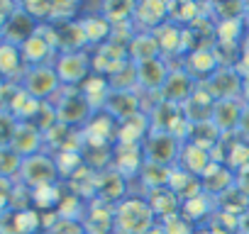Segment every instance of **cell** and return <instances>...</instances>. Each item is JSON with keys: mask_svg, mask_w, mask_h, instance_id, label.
Returning a JSON list of instances; mask_svg holds the SVG:
<instances>
[{"mask_svg": "<svg viewBox=\"0 0 249 234\" xmlns=\"http://www.w3.org/2000/svg\"><path fill=\"white\" fill-rule=\"evenodd\" d=\"M157 224V217L147 198L127 195L112 207V234H147Z\"/></svg>", "mask_w": 249, "mask_h": 234, "instance_id": "obj_1", "label": "cell"}, {"mask_svg": "<svg viewBox=\"0 0 249 234\" xmlns=\"http://www.w3.org/2000/svg\"><path fill=\"white\" fill-rule=\"evenodd\" d=\"M54 107H56V120L66 127H76V130H83L88 125V120L95 115L93 107L88 105V100L81 95L78 88H64L49 100Z\"/></svg>", "mask_w": 249, "mask_h": 234, "instance_id": "obj_2", "label": "cell"}, {"mask_svg": "<svg viewBox=\"0 0 249 234\" xmlns=\"http://www.w3.org/2000/svg\"><path fill=\"white\" fill-rule=\"evenodd\" d=\"M15 181L27 185L30 190H37V188H44V185L61 183V176H59L54 156L49 151H39L35 156L22 159V166H20V173H18Z\"/></svg>", "mask_w": 249, "mask_h": 234, "instance_id": "obj_3", "label": "cell"}, {"mask_svg": "<svg viewBox=\"0 0 249 234\" xmlns=\"http://www.w3.org/2000/svg\"><path fill=\"white\" fill-rule=\"evenodd\" d=\"M181 147H183V142L178 137H174L171 132H157V130H152V134L142 142L144 161L157 164V166L174 168L178 164Z\"/></svg>", "mask_w": 249, "mask_h": 234, "instance_id": "obj_4", "label": "cell"}, {"mask_svg": "<svg viewBox=\"0 0 249 234\" xmlns=\"http://www.w3.org/2000/svg\"><path fill=\"white\" fill-rule=\"evenodd\" d=\"M54 71H56V76H59L64 88H81L90 78V73H93L90 54L88 51L59 54L54 59Z\"/></svg>", "mask_w": 249, "mask_h": 234, "instance_id": "obj_5", "label": "cell"}, {"mask_svg": "<svg viewBox=\"0 0 249 234\" xmlns=\"http://www.w3.org/2000/svg\"><path fill=\"white\" fill-rule=\"evenodd\" d=\"M22 90L30 93L32 98L47 102L52 100L59 90H61V81L54 71V64H47V66H30L20 81Z\"/></svg>", "mask_w": 249, "mask_h": 234, "instance_id": "obj_6", "label": "cell"}, {"mask_svg": "<svg viewBox=\"0 0 249 234\" xmlns=\"http://www.w3.org/2000/svg\"><path fill=\"white\" fill-rule=\"evenodd\" d=\"M169 22V3L166 0H140L135 5L132 25L140 32H157Z\"/></svg>", "mask_w": 249, "mask_h": 234, "instance_id": "obj_7", "label": "cell"}, {"mask_svg": "<svg viewBox=\"0 0 249 234\" xmlns=\"http://www.w3.org/2000/svg\"><path fill=\"white\" fill-rule=\"evenodd\" d=\"M215 100H242L244 73L237 66H222L210 81H205Z\"/></svg>", "mask_w": 249, "mask_h": 234, "instance_id": "obj_8", "label": "cell"}, {"mask_svg": "<svg viewBox=\"0 0 249 234\" xmlns=\"http://www.w3.org/2000/svg\"><path fill=\"white\" fill-rule=\"evenodd\" d=\"M0 234H42V215L30 210H8L0 215Z\"/></svg>", "mask_w": 249, "mask_h": 234, "instance_id": "obj_9", "label": "cell"}, {"mask_svg": "<svg viewBox=\"0 0 249 234\" xmlns=\"http://www.w3.org/2000/svg\"><path fill=\"white\" fill-rule=\"evenodd\" d=\"M186 73H191L198 83H205V81H210L220 68H222V64H220V56H217V51H215V47H208V49H196V51H191L186 59H183V66H181Z\"/></svg>", "mask_w": 249, "mask_h": 234, "instance_id": "obj_10", "label": "cell"}, {"mask_svg": "<svg viewBox=\"0 0 249 234\" xmlns=\"http://www.w3.org/2000/svg\"><path fill=\"white\" fill-rule=\"evenodd\" d=\"M137 66V88L147 90V93H161L166 78L171 76V64L159 56V59H149L144 64H135Z\"/></svg>", "mask_w": 249, "mask_h": 234, "instance_id": "obj_11", "label": "cell"}, {"mask_svg": "<svg viewBox=\"0 0 249 234\" xmlns=\"http://www.w3.org/2000/svg\"><path fill=\"white\" fill-rule=\"evenodd\" d=\"M100 112H107L115 122H124L142 112V95L140 90H112Z\"/></svg>", "mask_w": 249, "mask_h": 234, "instance_id": "obj_12", "label": "cell"}, {"mask_svg": "<svg viewBox=\"0 0 249 234\" xmlns=\"http://www.w3.org/2000/svg\"><path fill=\"white\" fill-rule=\"evenodd\" d=\"M144 166V151H142V144H115L112 147V161H110V168L117 171L120 176L124 178H132V176H140Z\"/></svg>", "mask_w": 249, "mask_h": 234, "instance_id": "obj_13", "label": "cell"}, {"mask_svg": "<svg viewBox=\"0 0 249 234\" xmlns=\"http://www.w3.org/2000/svg\"><path fill=\"white\" fill-rule=\"evenodd\" d=\"M196 83H198V81H196L191 73H186L183 68H174L171 76L166 78V83H164L159 98H161L164 102H171V105L183 107V102H186V100L191 98V93L196 90Z\"/></svg>", "mask_w": 249, "mask_h": 234, "instance_id": "obj_14", "label": "cell"}, {"mask_svg": "<svg viewBox=\"0 0 249 234\" xmlns=\"http://www.w3.org/2000/svg\"><path fill=\"white\" fill-rule=\"evenodd\" d=\"M215 95L210 93L208 83H196V90L191 93V98L183 102V115L188 117V122H205L213 117L215 110Z\"/></svg>", "mask_w": 249, "mask_h": 234, "instance_id": "obj_15", "label": "cell"}, {"mask_svg": "<svg viewBox=\"0 0 249 234\" xmlns=\"http://www.w3.org/2000/svg\"><path fill=\"white\" fill-rule=\"evenodd\" d=\"M244 100H217L210 122L220 130V134H237L239 120L244 112Z\"/></svg>", "mask_w": 249, "mask_h": 234, "instance_id": "obj_16", "label": "cell"}, {"mask_svg": "<svg viewBox=\"0 0 249 234\" xmlns=\"http://www.w3.org/2000/svg\"><path fill=\"white\" fill-rule=\"evenodd\" d=\"M112 207L110 202H103L98 198L88 200L86 215H83V227L86 234H112Z\"/></svg>", "mask_w": 249, "mask_h": 234, "instance_id": "obj_17", "label": "cell"}, {"mask_svg": "<svg viewBox=\"0 0 249 234\" xmlns=\"http://www.w3.org/2000/svg\"><path fill=\"white\" fill-rule=\"evenodd\" d=\"M95 198L103 200V202L117 205L120 200L127 198V178L120 176V173L112 171V168L100 171L98 178H95Z\"/></svg>", "mask_w": 249, "mask_h": 234, "instance_id": "obj_18", "label": "cell"}, {"mask_svg": "<svg viewBox=\"0 0 249 234\" xmlns=\"http://www.w3.org/2000/svg\"><path fill=\"white\" fill-rule=\"evenodd\" d=\"M20 51H22V59H25L27 68H30V66H47V64H54V59L59 56V51L54 49V44H52L39 30L20 47Z\"/></svg>", "mask_w": 249, "mask_h": 234, "instance_id": "obj_19", "label": "cell"}, {"mask_svg": "<svg viewBox=\"0 0 249 234\" xmlns=\"http://www.w3.org/2000/svg\"><path fill=\"white\" fill-rule=\"evenodd\" d=\"M37 27H39V22H35V20L18 5V10L8 17L3 32H0V39H5V42H10V44L22 47V44L37 32Z\"/></svg>", "mask_w": 249, "mask_h": 234, "instance_id": "obj_20", "label": "cell"}, {"mask_svg": "<svg viewBox=\"0 0 249 234\" xmlns=\"http://www.w3.org/2000/svg\"><path fill=\"white\" fill-rule=\"evenodd\" d=\"M22 159L35 156L39 151H44V132L35 125V122H18L13 144H10Z\"/></svg>", "mask_w": 249, "mask_h": 234, "instance_id": "obj_21", "label": "cell"}, {"mask_svg": "<svg viewBox=\"0 0 249 234\" xmlns=\"http://www.w3.org/2000/svg\"><path fill=\"white\" fill-rule=\"evenodd\" d=\"M147 202H149V207H152V212H154L159 224L171 219V217H176V215H181V198L169 185L147 190Z\"/></svg>", "mask_w": 249, "mask_h": 234, "instance_id": "obj_22", "label": "cell"}, {"mask_svg": "<svg viewBox=\"0 0 249 234\" xmlns=\"http://www.w3.org/2000/svg\"><path fill=\"white\" fill-rule=\"evenodd\" d=\"M27 71V64L22 59V51L18 44H10L5 39H0V78L3 81H15L20 83Z\"/></svg>", "mask_w": 249, "mask_h": 234, "instance_id": "obj_23", "label": "cell"}, {"mask_svg": "<svg viewBox=\"0 0 249 234\" xmlns=\"http://www.w3.org/2000/svg\"><path fill=\"white\" fill-rule=\"evenodd\" d=\"M200 185H203V193H205V195L217 198V195H222L225 190H230V188L234 185V171L227 168V166L220 164V161H213V164L205 168V173L200 176Z\"/></svg>", "mask_w": 249, "mask_h": 234, "instance_id": "obj_24", "label": "cell"}, {"mask_svg": "<svg viewBox=\"0 0 249 234\" xmlns=\"http://www.w3.org/2000/svg\"><path fill=\"white\" fill-rule=\"evenodd\" d=\"M152 134V120L147 112H140L124 122H117V142L120 144H142Z\"/></svg>", "mask_w": 249, "mask_h": 234, "instance_id": "obj_25", "label": "cell"}, {"mask_svg": "<svg viewBox=\"0 0 249 234\" xmlns=\"http://www.w3.org/2000/svg\"><path fill=\"white\" fill-rule=\"evenodd\" d=\"M56 27V44H59V54H73V51H86L88 49V39L86 32L81 27V22H69V25H54Z\"/></svg>", "mask_w": 249, "mask_h": 234, "instance_id": "obj_26", "label": "cell"}, {"mask_svg": "<svg viewBox=\"0 0 249 234\" xmlns=\"http://www.w3.org/2000/svg\"><path fill=\"white\" fill-rule=\"evenodd\" d=\"M220 139H222L220 130L210 120H205V122H191L188 125V132H186L183 144H193V147H200V149H205V151L213 154V149L220 144Z\"/></svg>", "mask_w": 249, "mask_h": 234, "instance_id": "obj_27", "label": "cell"}, {"mask_svg": "<svg viewBox=\"0 0 249 234\" xmlns=\"http://www.w3.org/2000/svg\"><path fill=\"white\" fill-rule=\"evenodd\" d=\"M83 32H86V39H88V47H100L105 42H110L112 37V25L100 15V13H88L83 17H78Z\"/></svg>", "mask_w": 249, "mask_h": 234, "instance_id": "obj_28", "label": "cell"}, {"mask_svg": "<svg viewBox=\"0 0 249 234\" xmlns=\"http://www.w3.org/2000/svg\"><path fill=\"white\" fill-rule=\"evenodd\" d=\"M215 210H217V207H215V198H210V195H205V193H200V195H196V198L181 202V215H183L188 222H193L196 227L205 224V222L213 217Z\"/></svg>", "mask_w": 249, "mask_h": 234, "instance_id": "obj_29", "label": "cell"}, {"mask_svg": "<svg viewBox=\"0 0 249 234\" xmlns=\"http://www.w3.org/2000/svg\"><path fill=\"white\" fill-rule=\"evenodd\" d=\"M127 56H130L132 64H144L149 59H159L161 56V49H159L157 37L152 32H137L135 39L127 47Z\"/></svg>", "mask_w": 249, "mask_h": 234, "instance_id": "obj_30", "label": "cell"}, {"mask_svg": "<svg viewBox=\"0 0 249 234\" xmlns=\"http://www.w3.org/2000/svg\"><path fill=\"white\" fill-rule=\"evenodd\" d=\"M78 90H81V95L88 100V105L93 107V112H100V110L105 107L110 93H112L110 81H107L105 76H98V73H90V78H88Z\"/></svg>", "mask_w": 249, "mask_h": 234, "instance_id": "obj_31", "label": "cell"}, {"mask_svg": "<svg viewBox=\"0 0 249 234\" xmlns=\"http://www.w3.org/2000/svg\"><path fill=\"white\" fill-rule=\"evenodd\" d=\"M169 188L181 198V202H183V200H191V198H196V195L203 193L200 178L193 176V173H188V171H183L181 166H174V168H171V173H169Z\"/></svg>", "mask_w": 249, "mask_h": 234, "instance_id": "obj_32", "label": "cell"}, {"mask_svg": "<svg viewBox=\"0 0 249 234\" xmlns=\"http://www.w3.org/2000/svg\"><path fill=\"white\" fill-rule=\"evenodd\" d=\"M210 164H213V154L210 151H205L200 147H193V144H183L176 166H181L183 171H188V173H193V176L200 178Z\"/></svg>", "mask_w": 249, "mask_h": 234, "instance_id": "obj_33", "label": "cell"}, {"mask_svg": "<svg viewBox=\"0 0 249 234\" xmlns=\"http://www.w3.org/2000/svg\"><path fill=\"white\" fill-rule=\"evenodd\" d=\"M135 0H105L100 5V15L112 25V27H120V25H132V17H135Z\"/></svg>", "mask_w": 249, "mask_h": 234, "instance_id": "obj_34", "label": "cell"}, {"mask_svg": "<svg viewBox=\"0 0 249 234\" xmlns=\"http://www.w3.org/2000/svg\"><path fill=\"white\" fill-rule=\"evenodd\" d=\"M152 34L157 37L164 59H169L171 54H183V27H178L174 22H166L164 27H159Z\"/></svg>", "mask_w": 249, "mask_h": 234, "instance_id": "obj_35", "label": "cell"}, {"mask_svg": "<svg viewBox=\"0 0 249 234\" xmlns=\"http://www.w3.org/2000/svg\"><path fill=\"white\" fill-rule=\"evenodd\" d=\"M64 183H54V185H44L32 190V207L37 212H56L61 198H64Z\"/></svg>", "mask_w": 249, "mask_h": 234, "instance_id": "obj_36", "label": "cell"}, {"mask_svg": "<svg viewBox=\"0 0 249 234\" xmlns=\"http://www.w3.org/2000/svg\"><path fill=\"white\" fill-rule=\"evenodd\" d=\"M215 207H217L220 212H227V215L242 217V215L249 210V198H247L237 185H232L230 190H225L222 195L215 198Z\"/></svg>", "mask_w": 249, "mask_h": 234, "instance_id": "obj_37", "label": "cell"}, {"mask_svg": "<svg viewBox=\"0 0 249 234\" xmlns=\"http://www.w3.org/2000/svg\"><path fill=\"white\" fill-rule=\"evenodd\" d=\"M78 13H81V3H78V0H54L49 25H69V22H76V20H78Z\"/></svg>", "mask_w": 249, "mask_h": 234, "instance_id": "obj_38", "label": "cell"}, {"mask_svg": "<svg viewBox=\"0 0 249 234\" xmlns=\"http://www.w3.org/2000/svg\"><path fill=\"white\" fill-rule=\"evenodd\" d=\"M112 90H137V66L132 61L122 64L112 76H107Z\"/></svg>", "mask_w": 249, "mask_h": 234, "instance_id": "obj_39", "label": "cell"}, {"mask_svg": "<svg viewBox=\"0 0 249 234\" xmlns=\"http://www.w3.org/2000/svg\"><path fill=\"white\" fill-rule=\"evenodd\" d=\"M169 173H171V168L144 161V166H142V171H140V181L144 183L147 190H154V188H164V185H169Z\"/></svg>", "mask_w": 249, "mask_h": 234, "instance_id": "obj_40", "label": "cell"}, {"mask_svg": "<svg viewBox=\"0 0 249 234\" xmlns=\"http://www.w3.org/2000/svg\"><path fill=\"white\" fill-rule=\"evenodd\" d=\"M210 10L217 15V22L244 20V15H247V5L239 3V0H225V3H215V5H210Z\"/></svg>", "mask_w": 249, "mask_h": 234, "instance_id": "obj_41", "label": "cell"}, {"mask_svg": "<svg viewBox=\"0 0 249 234\" xmlns=\"http://www.w3.org/2000/svg\"><path fill=\"white\" fill-rule=\"evenodd\" d=\"M22 166V156L13 147H0V176L3 178H18Z\"/></svg>", "mask_w": 249, "mask_h": 234, "instance_id": "obj_42", "label": "cell"}, {"mask_svg": "<svg viewBox=\"0 0 249 234\" xmlns=\"http://www.w3.org/2000/svg\"><path fill=\"white\" fill-rule=\"evenodd\" d=\"M20 8H22L35 22L44 25V22H49V17H52L54 3H52V0H25V3H20Z\"/></svg>", "mask_w": 249, "mask_h": 234, "instance_id": "obj_43", "label": "cell"}, {"mask_svg": "<svg viewBox=\"0 0 249 234\" xmlns=\"http://www.w3.org/2000/svg\"><path fill=\"white\" fill-rule=\"evenodd\" d=\"M44 234H86V227H83V222H81V219L56 217V222H54Z\"/></svg>", "mask_w": 249, "mask_h": 234, "instance_id": "obj_44", "label": "cell"}, {"mask_svg": "<svg viewBox=\"0 0 249 234\" xmlns=\"http://www.w3.org/2000/svg\"><path fill=\"white\" fill-rule=\"evenodd\" d=\"M15 130H18V120L10 112L0 110V147H10L13 144Z\"/></svg>", "mask_w": 249, "mask_h": 234, "instance_id": "obj_45", "label": "cell"}, {"mask_svg": "<svg viewBox=\"0 0 249 234\" xmlns=\"http://www.w3.org/2000/svg\"><path fill=\"white\" fill-rule=\"evenodd\" d=\"M161 227H164L166 234H196V224L188 222L183 215H176V217L161 222Z\"/></svg>", "mask_w": 249, "mask_h": 234, "instance_id": "obj_46", "label": "cell"}, {"mask_svg": "<svg viewBox=\"0 0 249 234\" xmlns=\"http://www.w3.org/2000/svg\"><path fill=\"white\" fill-rule=\"evenodd\" d=\"M13 190H15V178H3L0 176V215L10 210Z\"/></svg>", "mask_w": 249, "mask_h": 234, "instance_id": "obj_47", "label": "cell"}, {"mask_svg": "<svg viewBox=\"0 0 249 234\" xmlns=\"http://www.w3.org/2000/svg\"><path fill=\"white\" fill-rule=\"evenodd\" d=\"M234 185L249 198V166H244L242 171H237L234 173Z\"/></svg>", "mask_w": 249, "mask_h": 234, "instance_id": "obj_48", "label": "cell"}, {"mask_svg": "<svg viewBox=\"0 0 249 234\" xmlns=\"http://www.w3.org/2000/svg\"><path fill=\"white\" fill-rule=\"evenodd\" d=\"M237 134L244 137V139H249V105H244V112H242V120H239Z\"/></svg>", "mask_w": 249, "mask_h": 234, "instance_id": "obj_49", "label": "cell"}, {"mask_svg": "<svg viewBox=\"0 0 249 234\" xmlns=\"http://www.w3.org/2000/svg\"><path fill=\"white\" fill-rule=\"evenodd\" d=\"M237 234H249V210L239 217V224H237Z\"/></svg>", "mask_w": 249, "mask_h": 234, "instance_id": "obj_50", "label": "cell"}, {"mask_svg": "<svg viewBox=\"0 0 249 234\" xmlns=\"http://www.w3.org/2000/svg\"><path fill=\"white\" fill-rule=\"evenodd\" d=\"M242 100L249 105V73H244V88H242Z\"/></svg>", "mask_w": 249, "mask_h": 234, "instance_id": "obj_51", "label": "cell"}, {"mask_svg": "<svg viewBox=\"0 0 249 234\" xmlns=\"http://www.w3.org/2000/svg\"><path fill=\"white\" fill-rule=\"evenodd\" d=\"M147 234H166V232H164V227H161V224L157 222V224H154V227H152V229H149Z\"/></svg>", "mask_w": 249, "mask_h": 234, "instance_id": "obj_52", "label": "cell"}, {"mask_svg": "<svg viewBox=\"0 0 249 234\" xmlns=\"http://www.w3.org/2000/svg\"><path fill=\"white\" fill-rule=\"evenodd\" d=\"M196 234H213V232H210L205 224H200V227H196Z\"/></svg>", "mask_w": 249, "mask_h": 234, "instance_id": "obj_53", "label": "cell"}, {"mask_svg": "<svg viewBox=\"0 0 249 234\" xmlns=\"http://www.w3.org/2000/svg\"><path fill=\"white\" fill-rule=\"evenodd\" d=\"M0 85H3V78H0Z\"/></svg>", "mask_w": 249, "mask_h": 234, "instance_id": "obj_54", "label": "cell"}]
</instances>
